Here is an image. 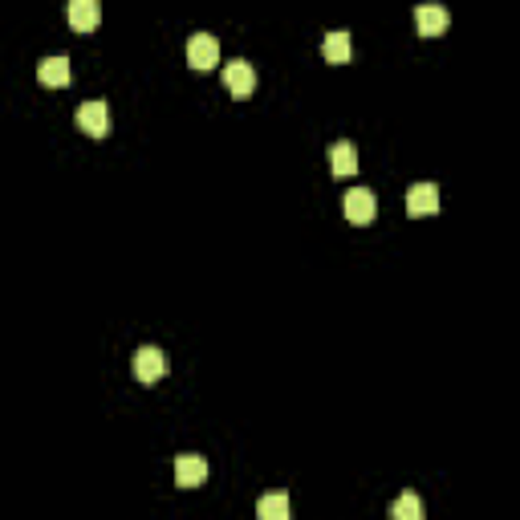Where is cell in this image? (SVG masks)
Here are the masks:
<instances>
[{
	"label": "cell",
	"mask_w": 520,
	"mask_h": 520,
	"mask_svg": "<svg viewBox=\"0 0 520 520\" xmlns=\"http://www.w3.org/2000/svg\"><path fill=\"white\" fill-rule=\"evenodd\" d=\"M167 371H171V358L159 345H142L134 354V379L139 382H159V379H167Z\"/></svg>",
	"instance_id": "6da1fadb"
},
{
	"label": "cell",
	"mask_w": 520,
	"mask_h": 520,
	"mask_svg": "<svg viewBox=\"0 0 520 520\" xmlns=\"http://www.w3.org/2000/svg\"><path fill=\"white\" fill-rule=\"evenodd\" d=\"M187 65L192 70H212V65H220V41H216L212 33H195L192 41H187Z\"/></svg>",
	"instance_id": "7a4b0ae2"
},
{
	"label": "cell",
	"mask_w": 520,
	"mask_h": 520,
	"mask_svg": "<svg viewBox=\"0 0 520 520\" xmlns=\"http://www.w3.org/2000/svg\"><path fill=\"white\" fill-rule=\"evenodd\" d=\"M342 212H345V220H350V224H371L374 212H379V200H374L371 187H354V192H345Z\"/></svg>",
	"instance_id": "3957f363"
},
{
	"label": "cell",
	"mask_w": 520,
	"mask_h": 520,
	"mask_svg": "<svg viewBox=\"0 0 520 520\" xmlns=\"http://www.w3.org/2000/svg\"><path fill=\"white\" fill-rule=\"evenodd\" d=\"M224 90H228L232 98H248L256 90V70L244 57H232V62L224 65Z\"/></svg>",
	"instance_id": "277c9868"
},
{
	"label": "cell",
	"mask_w": 520,
	"mask_h": 520,
	"mask_svg": "<svg viewBox=\"0 0 520 520\" xmlns=\"http://www.w3.org/2000/svg\"><path fill=\"white\" fill-rule=\"evenodd\" d=\"M78 126L90 134V139H107V134H110V107L102 102V98H94V102H86V107H78Z\"/></svg>",
	"instance_id": "5b68a950"
},
{
	"label": "cell",
	"mask_w": 520,
	"mask_h": 520,
	"mask_svg": "<svg viewBox=\"0 0 520 520\" xmlns=\"http://www.w3.org/2000/svg\"><path fill=\"white\" fill-rule=\"evenodd\" d=\"M203 480H208V459L195 456V451L175 456V484L179 488H200Z\"/></svg>",
	"instance_id": "8992f818"
},
{
	"label": "cell",
	"mask_w": 520,
	"mask_h": 520,
	"mask_svg": "<svg viewBox=\"0 0 520 520\" xmlns=\"http://www.w3.org/2000/svg\"><path fill=\"white\" fill-rule=\"evenodd\" d=\"M439 212V187L435 183H414L411 192H406V216H435Z\"/></svg>",
	"instance_id": "52a82bcc"
},
{
	"label": "cell",
	"mask_w": 520,
	"mask_h": 520,
	"mask_svg": "<svg viewBox=\"0 0 520 520\" xmlns=\"http://www.w3.org/2000/svg\"><path fill=\"white\" fill-rule=\"evenodd\" d=\"M448 25H451V13L443 9V4H419V9H414V29L423 37H443Z\"/></svg>",
	"instance_id": "ba28073f"
},
{
	"label": "cell",
	"mask_w": 520,
	"mask_h": 520,
	"mask_svg": "<svg viewBox=\"0 0 520 520\" xmlns=\"http://www.w3.org/2000/svg\"><path fill=\"white\" fill-rule=\"evenodd\" d=\"M65 17H70L73 33H94L102 25V4L98 0H73L70 9H65Z\"/></svg>",
	"instance_id": "9c48e42d"
},
{
	"label": "cell",
	"mask_w": 520,
	"mask_h": 520,
	"mask_svg": "<svg viewBox=\"0 0 520 520\" xmlns=\"http://www.w3.org/2000/svg\"><path fill=\"white\" fill-rule=\"evenodd\" d=\"M37 81L49 90H62L73 81V70H70V57H45L41 65H37Z\"/></svg>",
	"instance_id": "30bf717a"
},
{
	"label": "cell",
	"mask_w": 520,
	"mask_h": 520,
	"mask_svg": "<svg viewBox=\"0 0 520 520\" xmlns=\"http://www.w3.org/2000/svg\"><path fill=\"white\" fill-rule=\"evenodd\" d=\"M329 171L337 179L358 175V147L354 142H334V150H329Z\"/></svg>",
	"instance_id": "8fae6325"
},
{
	"label": "cell",
	"mask_w": 520,
	"mask_h": 520,
	"mask_svg": "<svg viewBox=\"0 0 520 520\" xmlns=\"http://www.w3.org/2000/svg\"><path fill=\"white\" fill-rule=\"evenodd\" d=\"M256 520H293V504L285 492H269L256 500Z\"/></svg>",
	"instance_id": "7c38bea8"
},
{
	"label": "cell",
	"mask_w": 520,
	"mask_h": 520,
	"mask_svg": "<svg viewBox=\"0 0 520 520\" xmlns=\"http://www.w3.org/2000/svg\"><path fill=\"white\" fill-rule=\"evenodd\" d=\"M321 54H326V62H334V65L350 62V54H354L350 33H345V29H334V33H326V41H321Z\"/></svg>",
	"instance_id": "4fadbf2b"
},
{
	"label": "cell",
	"mask_w": 520,
	"mask_h": 520,
	"mask_svg": "<svg viewBox=\"0 0 520 520\" xmlns=\"http://www.w3.org/2000/svg\"><path fill=\"white\" fill-rule=\"evenodd\" d=\"M390 520H427L419 492H403V496H398V500L390 504Z\"/></svg>",
	"instance_id": "5bb4252c"
}]
</instances>
